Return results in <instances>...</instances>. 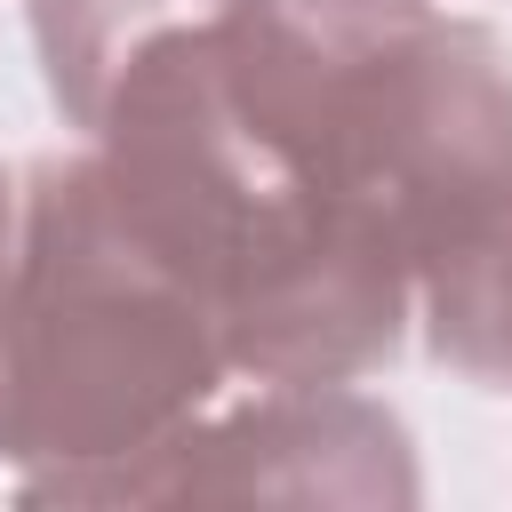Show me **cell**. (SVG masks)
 Listing matches in <instances>:
<instances>
[{
    "label": "cell",
    "mask_w": 512,
    "mask_h": 512,
    "mask_svg": "<svg viewBox=\"0 0 512 512\" xmlns=\"http://www.w3.org/2000/svg\"><path fill=\"white\" fill-rule=\"evenodd\" d=\"M224 376L216 304L144 232L112 168L96 152L40 160L0 304V456L32 472V496H96L184 432Z\"/></svg>",
    "instance_id": "cell-1"
},
{
    "label": "cell",
    "mask_w": 512,
    "mask_h": 512,
    "mask_svg": "<svg viewBox=\"0 0 512 512\" xmlns=\"http://www.w3.org/2000/svg\"><path fill=\"white\" fill-rule=\"evenodd\" d=\"M416 496L408 440L384 408L336 384H272L256 408L184 424L152 456L120 464L96 496Z\"/></svg>",
    "instance_id": "cell-2"
},
{
    "label": "cell",
    "mask_w": 512,
    "mask_h": 512,
    "mask_svg": "<svg viewBox=\"0 0 512 512\" xmlns=\"http://www.w3.org/2000/svg\"><path fill=\"white\" fill-rule=\"evenodd\" d=\"M16 208H24V192H16V176H0V304H8V264H16Z\"/></svg>",
    "instance_id": "cell-3"
}]
</instances>
